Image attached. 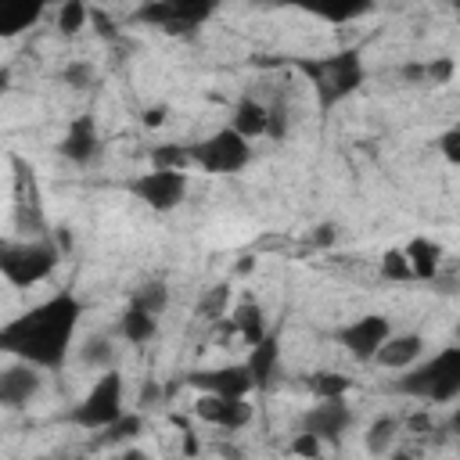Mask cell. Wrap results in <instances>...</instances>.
<instances>
[{"mask_svg":"<svg viewBox=\"0 0 460 460\" xmlns=\"http://www.w3.org/2000/svg\"><path fill=\"white\" fill-rule=\"evenodd\" d=\"M381 277H385V280H392V284H410V280H413V273H410V266H406L402 248H388V252L381 255Z\"/></svg>","mask_w":460,"mask_h":460,"instance_id":"32","label":"cell"},{"mask_svg":"<svg viewBox=\"0 0 460 460\" xmlns=\"http://www.w3.org/2000/svg\"><path fill=\"white\" fill-rule=\"evenodd\" d=\"M187 190H190V176L172 172V169H151V172H140L137 180H129V194L155 212H169V208L183 205Z\"/></svg>","mask_w":460,"mask_h":460,"instance_id":"8","label":"cell"},{"mask_svg":"<svg viewBox=\"0 0 460 460\" xmlns=\"http://www.w3.org/2000/svg\"><path fill=\"white\" fill-rule=\"evenodd\" d=\"M79 359H83V367H90V370H101V374L111 370V367H115V338H108V334L90 338V341L83 345Z\"/></svg>","mask_w":460,"mask_h":460,"instance_id":"27","label":"cell"},{"mask_svg":"<svg viewBox=\"0 0 460 460\" xmlns=\"http://www.w3.org/2000/svg\"><path fill=\"white\" fill-rule=\"evenodd\" d=\"M158 399H162V388H158L155 381H147V385L140 388V406H155Z\"/></svg>","mask_w":460,"mask_h":460,"instance_id":"38","label":"cell"},{"mask_svg":"<svg viewBox=\"0 0 460 460\" xmlns=\"http://www.w3.org/2000/svg\"><path fill=\"white\" fill-rule=\"evenodd\" d=\"M122 413H126V381H122V374L111 367V370H104V374L90 385V392L68 410V420H72L75 428H86V431H104V428L115 424Z\"/></svg>","mask_w":460,"mask_h":460,"instance_id":"6","label":"cell"},{"mask_svg":"<svg viewBox=\"0 0 460 460\" xmlns=\"http://www.w3.org/2000/svg\"><path fill=\"white\" fill-rule=\"evenodd\" d=\"M129 305H137V309H144V313H151V316H162L165 305H169V288H165V280H144V284L133 291Z\"/></svg>","mask_w":460,"mask_h":460,"instance_id":"26","label":"cell"},{"mask_svg":"<svg viewBox=\"0 0 460 460\" xmlns=\"http://www.w3.org/2000/svg\"><path fill=\"white\" fill-rule=\"evenodd\" d=\"M190 151V165L212 172V176H230V172H241L248 162H252V144L241 140L230 126L208 133L205 140L198 144H187Z\"/></svg>","mask_w":460,"mask_h":460,"instance_id":"7","label":"cell"},{"mask_svg":"<svg viewBox=\"0 0 460 460\" xmlns=\"http://www.w3.org/2000/svg\"><path fill=\"white\" fill-rule=\"evenodd\" d=\"M40 18V7L29 4H0V36H14L22 29H29Z\"/></svg>","mask_w":460,"mask_h":460,"instance_id":"28","label":"cell"},{"mask_svg":"<svg viewBox=\"0 0 460 460\" xmlns=\"http://www.w3.org/2000/svg\"><path fill=\"white\" fill-rule=\"evenodd\" d=\"M43 388V370L29 363H11L0 370V406L4 410H22L29 406Z\"/></svg>","mask_w":460,"mask_h":460,"instance_id":"13","label":"cell"},{"mask_svg":"<svg viewBox=\"0 0 460 460\" xmlns=\"http://www.w3.org/2000/svg\"><path fill=\"white\" fill-rule=\"evenodd\" d=\"M226 309H230V284H212L194 302V316L208 320V323H219L226 316Z\"/></svg>","mask_w":460,"mask_h":460,"instance_id":"24","label":"cell"},{"mask_svg":"<svg viewBox=\"0 0 460 460\" xmlns=\"http://www.w3.org/2000/svg\"><path fill=\"white\" fill-rule=\"evenodd\" d=\"M388 460H417V456H413V453H399V449H392Z\"/></svg>","mask_w":460,"mask_h":460,"instance_id":"41","label":"cell"},{"mask_svg":"<svg viewBox=\"0 0 460 460\" xmlns=\"http://www.w3.org/2000/svg\"><path fill=\"white\" fill-rule=\"evenodd\" d=\"M438 147H442V155L456 165V162H460V129H446V133L438 137Z\"/></svg>","mask_w":460,"mask_h":460,"instance_id":"35","label":"cell"},{"mask_svg":"<svg viewBox=\"0 0 460 460\" xmlns=\"http://www.w3.org/2000/svg\"><path fill=\"white\" fill-rule=\"evenodd\" d=\"M187 385L198 388L201 395H223V399H248L255 392V381L244 363H226L212 370H194L187 374Z\"/></svg>","mask_w":460,"mask_h":460,"instance_id":"10","label":"cell"},{"mask_svg":"<svg viewBox=\"0 0 460 460\" xmlns=\"http://www.w3.org/2000/svg\"><path fill=\"white\" fill-rule=\"evenodd\" d=\"M61 158L72 162V165H90L97 155H101V137H97V122L93 115H75L58 144Z\"/></svg>","mask_w":460,"mask_h":460,"instance_id":"15","label":"cell"},{"mask_svg":"<svg viewBox=\"0 0 460 460\" xmlns=\"http://www.w3.org/2000/svg\"><path fill=\"white\" fill-rule=\"evenodd\" d=\"M402 420L399 417H377V420H370V428H367V435H363V446H367V453L370 456H388L392 449H395V442H399V428Z\"/></svg>","mask_w":460,"mask_h":460,"instance_id":"22","label":"cell"},{"mask_svg":"<svg viewBox=\"0 0 460 460\" xmlns=\"http://www.w3.org/2000/svg\"><path fill=\"white\" fill-rule=\"evenodd\" d=\"M388 334H392V320H388L385 313H367V316H359V320L338 327L334 338H338V345H341L352 359L370 363V359L377 356V349L388 341Z\"/></svg>","mask_w":460,"mask_h":460,"instance_id":"9","label":"cell"},{"mask_svg":"<svg viewBox=\"0 0 460 460\" xmlns=\"http://www.w3.org/2000/svg\"><path fill=\"white\" fill-rule=\"evenodd\" d=\"M230 323H234L237 338H241L248 349H252V345H259V341L270 334V327H266V309H262L259 302H252V298H244V302H237V305H234Z\"/></svg>","mask_w":460,"mask_h":460,"instance_id":"20","label":"cell"},{"mask_svg":"<svg viewBox=\"0 0 460 460\" xmlns=\"http://www.w3.org/2000/svg\"><path fill=\"white\" fill-rule=\"evenodd\" d=\"M7 86H11V68H7V65H0V101H4Z\"/></svg>","mask_w":460,"mask_h":460,"instance_id":"40","label":"cell"},{"mask_svg":"<svg viewBox=\"0 0 460 460\" xmlns=\"http://www.w3.org/2000/svg\"><path fill=\"white\" fill-rule=\"evenodd\" d=\"M305 388L313 392V399H345L352 381L345 374H334V370H316L305 377Z\"/></svg>","mask_w":460,"mask_h":460,"instance_id":"25","label":"cell"},{"mask_svg":"<svg viewBox=\"0 0 460 460\" xmlns=\"http://www.w3.org/2000/svg\"><path fill=\"white\" fill-rule=\"evenodd\" d=\"M115 460H155L147 449H140V446H129V449H122Z\"/></svg>","mask_w":460,"mask_h":460,"instance_id":"39","label":"cell"},{"mask_svg":"<svg viewBox=\"0 0 460 460\" xmlns=\"http://www.w3.org/2000/svg\"><path fill=\"white\" fill-rule=\"evenodd\" d=\"M61 262V248L50 237H14V241H0V277L11 288H36L43 284Z\"/></svg>","mask_w":460,"mask_h":460,"instance_id":"3","label":"cell"},{"mask_svg":"<svg viewBox=\"0 0 460 460\" xmlns=\"http://www.w3.org/2000/svg\"><path fill=\"white\" fill-rule=\"evenodd\" d=\"M151 169L187 172V169H190V151H187V144H158V147L151 151Z\"/></svg>","mask_w":460,"mask_h":460,"instance_id":"29","label":"cell"},{"mask_svg":"<svg viewBox=\"0 0 460 460\" xmlns=\"http://www.w3.org/2000/svg\"><path fill=\"white\" fill-rule=\"evenodd\" d=\"M295 456H302V460H320V453H323V442L316 438V435H309V431H298L295 438H291V446H288Z\"/></svg>","mask_w":460,"mask_h":460,"instance_id":"34","label":"cell"},{"mask_svg":"<svg viewBox=\"0 0 460 460\" xmlns=\"http://www.w3.org/2000/svg\"><path fill=\"white\" fill-rule=\"evenodd\" d=\"M230 129L241 137V140H255V137H266V129H270V111H266V101H259V97H252V93H244V97H237V104H234V111H230Z\"/></svg>","mask_w":460,"mask_h":460,"instance_id":"17","label":"cell"},{"mask_svg":"<svg viewBox=\"0 0 460 460\" xmlns=\"http://www.w3.org/2000/svg\"><path fill=\"white\" fill-rule=\"evenodd\" d=\"M352 428V410L345 399H316L302 417V431L316 435L320 442H338Z\"/></svg>","mask_w":460,"mask_h":460,"instance_id":"12","label":"cell"},{"mask_svg":"<svg viewBox=\"0 0 460 460\" xmlns=\"http://www.w3.org/2000/svg\"><path fill=\"white\" fill-rule=\"evenodd\" d=\"M115 334L122 341H129V345H147L158 334V316H151V313H144L137 305H126V313L115 323Z\"/></svg>","mask_w":460,"mask_h":460,"instance_id":"21","label":"cell"},{"mask_svg":"<svg viewBox=\"0 0 460 460\" xmlns=\"http://www.w3.org/2000/svg\"><path fill=\"white\" fill-rule=\"evenodd\" d=\"M165 115H169V108H165V104H151V108H144V111H140V122H144L147 129H158V126L165 122Z\"/></svg>","mask_w":460,"mask_h":460,"instance_id":"37","label":"cell"},{"mask_svg":"<svg viewBox=\"0 0 460 460\" xmlns=\"http://www.w3.org/2000/svg\"><path fill=\"white\" fill-rule=\"evenodd\" d=\"M244 367H248V374H252L255 388H270V385H273V377H277V367H280V338L270 331L259 345H252V352H248Z\"/></svg>","mask_w":460,"mask_h":460,"instance_id":"19","label":"cell"},{"mask_svg":"<svg viewBox=\"0 0 460 460\" xmlns=\"http://www.w3.org/2000/svg\"><path fill=\"white\" fill-rule=\"evenodd\" d=\"M86 25H90V7L83 0H68V4L58 7V32L61 36H75Z\"/></svg>","mask_w":460,"mask_h":460,"instance_id":"30","label":"cell"},{"mask_svg":"<svg viewBox=\"0 0 460 460\" xmlns=\"http://www.w3.org/2000/svg\"><path fill=\"white\" fill-rule=\"evenodd\" d=\"M79 320V295L58 291L0 323V356H11L14 363H29L36 370H61L72 352Z\"/></svg>","mask_w":460,"mask_h":460,"instance_id":"1","label":"cell"},{"mask_svg":"<svg viewBox=\"0 0 460 460\" xmlns=\"http://www.w3.org/2000/svg\"><path fill=\"white\" fill-rule=\"evenodd\" d=\"M194 417L212 424V428H223V431H241L252 420V402L248 399H223V395H198Z\"/></svg>","mask_w":460,"mask_h":460,"instance_id":"14","label":"cell"},{"mask_svg":"<svg viewBox=\"0 0 460 460\" xmlns=\"http://www.w3.org/2000/svg\"><path fill=\"white\" fill-rule=\"evenodd\" d=\"M456 75V65H453V58H431V61H424V65H406L402 68V79H413V83H431V86H446L449 79Z\"/></svg>","mask_w":460,"mask_h":460,"instance_id":"23","label":"cell"},{"mask_svg":"<svg viewBox=\"0 0 460 460\" xmlns=\"http://www.w3.org/2000/svg\"><path fill=\"white\" fill-rule=\"evenodd\" d=\"M140 431H144L140 413H122L115 424H108V428H104L101 442H104V446H122V442H133Z\"/></svg>","mask_w":460,"mask_h":460,"instance_id":"31","label":"cell"},{"mask_svg":"<svg viewBox=\"0 0 460 460\" xmlns=\"http://www.w3.org/2000/svg\"><path fill=\"white\" fill-rule=\"evenodd\" d=\"M424 349H428L424 334H417V331H402V334H395V331H392L388 341L377 349V356H374L370 363L388 367V370H410L413 363H420Z\"/></svg>","mask_w":460,"mask_h":460,"instance_id":"16","label":"cell"},{"mask_svg":"<svg viewBox=\"0 0 460 460\" xmlns=\"http://www.w3.org/2000/svg\"><path fill=\"white\" fill-rule=\"evenodd\" d=\"M212 14L208 4H183V0H162V4H147L137 11V22H147V25H158L162 32H190L198 29L205 18Z\"/></svg>","mask_w":460,"mask_h":460,"instance_id":"11","label":"cell"},{"mask_svg":"<svg viewBox=\"0 0 460 460\" xmlns=\"http://www.w3.org/2000/svg\"><path fill=\"white\" fill-rule=\"evenodd\" d=\"M338 241V226L334 223H320V226H313V234H309V244H316V248H331Z\"/></svg>","mask_w":460,"mask_h":460,"instance_id":"36","label":"cell"},{"mask_svg":"<svg viewBox=\"0 0 460 460\" xmlns=\"http://www.w3.org/2000/svg\"><path fill=\"white\" fill-rule=\"evenodd\" d=\"M395 392L424 399V402H453L460 395V345H446L424 363H413L395 381Z\"/></svg>","mask_w":460,"mask_h":460,"instance_id":"2","label":"cell"},{"mask_svg":"<svg viewBox=\"0 0 460 460\" xmlns=\"http://www.w3.org/2000/svg\"><path fill=\"white\" fill-rule=\"evenodd\" d=\"M11 226L22 241L29 237H50L43 187L36 176V165L25 155H11Z\"/></svg>","mask_w":460,"mask_h":460,"instance_id":"4","label":"cell"},{"mask_svg":"<svg viewBox=\"0 0 460 460\" xmlns=\"http://www.w3.org/2000/svg\"><path fill=\"white\" fill-rule=\"evenodd\" d=\"M298 72L309 75L313 90H316V101L320 108H334L341 104L349 93H356L367 79V68H363V58L359 50H338L331 58H316V61H298Z\"/></svg>","mask_w":460,"mask_h":460,"instance_id":"5","label":"cell"},{"mask_svg":"<svg viewBox=\"0 0 460 460\" xmlns=\"http://www.w3.org/2000/svg\"><path fill=\"white\" fill-rule=\"evenodd\" d=\"M402 255H406V266L413 273V280H435L438 277V266H442V244L431 241V237H410L402 244Z\"/></svg>","mask_w":460,"mask_h":460,"instance_id":"18","label":"cell"},{"mask_svg":"<svg viewBox=\"0 0 460 460\" xmlns=\"http://www.w3.org/2000/svg\"><path fill=\"white\" fill-rule=\"evenodd\" d=\"M61 79L72 86V90H86V86H93V79H97V68L90 65V61H68L65 68H61Z\"/></svg>","mask_w":460,"mask_h":460,"instance_id":"33","label":"cell"}]
</instances>
